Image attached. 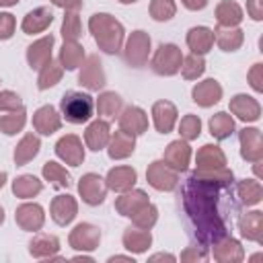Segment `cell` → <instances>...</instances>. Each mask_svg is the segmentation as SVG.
Instances as JSON below:
<instances>
[{
  "instance_id": "836d02e7",
  "label": "cell",
  "mask_w": 263,
  "mask_h": 263,
  "mask_svg": "<svg viewBox=\"0 0 263 263\" xmlns=\"http://www.w3.org/2000/svg\"><path fill=\"white\" fill-rule=\"evenodd\" d=\"M216 21L220 27H238L242 21V8L234 0H222L216 6Z\"/></svg>"
},
{
  "instance_id": "2e32d148",
  "label": "cell",
  "mask_w": 263,
  "mask_h": 263,
  "mask_svg": "<svg viewBox=\"0 0 263 263\" xmlns=\"http://www.w3.org/2000/svg\"><path fill=\"white\" fill-rule=\"evenodd\" d=\"M49 212H51V218H53L55 224L66 226V224H70V222L76 218V214H78V203H76V199H74L72 195H68V193H66V195H55L53 201H51Z\"/></svg>"
},
{
  "instance_id": "4fadbf2b",
  "label": "cell",
  "mask_w": 263,
  "mask_h": 263,
  "mask_svg": "<svg viewBox=\"0 0 263 263\" xmlns=\"http://www.w3.org/2000/svg\"><path fill=\"white\" fill-rule=\"evenodd\" d=\"M119 129L127 132V134H134V136H140L148 129V115L144 109L136 107V105H129L121 111L119 115Z\"/></svg>"
},
{
  "instance_id": "681fc988",
  "label": "cell",
  "mask_w": 263,
  "mask_h": 263,
  "mask_svg": "<svg viewBox=\"0 0 263 263\" xmlns=\"http://www.w3.org/2000/svg\"><path fill=\"white\" fill-rule=\"evenodd\" d=\"M23 107V101L12 90H0V111H16Z\"/></svg>"
},
{
  "instance_id": "7c38bea8",
  "label": "cell",
  "mask_w": 263,
  "mask_h": 263,
  "mask_svg": "<svg viewBox=\"0 0 263 263\" xmlns=\"http://www.w3.org/2000/svg\"><path fill=\"white\" fill-rule=\"evenodd\" d=\"M14 220L16 224L21 226V230H27V232H37L43 228V222H45V212L39 203H23L16 208L14 212Z\"/></svg>"
},
{
  "instance_id": "e7e4bbea",
  "label": "cell",
  "mask_w": 263,
  "mask_h": 263,
  "mask_svg": "<svg viewBox=\"0 0 263 263\" xmlns=\"http://www.w3.org/2000/svg\"><path fill=\"white\" fill-rule=\"evenodd\" d=\"M121 4H132V2H136V0H119Z\"/></svg>"
},
{
  "instance_id": "83f0119b",
  "label": "cell",
  "mask_w": 263,
  "mask_h": 263,
  "mask_svg": "<svg viewBox=\"0 0 263 263\" xmlns=\"http://www.w3.org/2000/svg\"><path fill=\"white\" fill-rule=\"evenodd\" d=\"M109 138H111V129H109V123L103 121V119H97V121L88 123V127L84 132V142L95 152L103 150L109 144Z\"/></svg>"
},
{
  "instance_id": "680465c9",
  "label": "cell",
  "mask_w": 263,
  "mask_h": 263,
  "mask_svg": "<svg viewBox=\"0 0 263 263\" xmlns=\"http://www.w3.org/2000/svg\"><path fill=\"white\" fill-rule=\"evenodd\" d=\"M115 261H127V263H134V259L127 257V255H113V257H109V263H115Z\"/></svg>"
},
{
  "instance_id": "ffe728a7",
  "label": "cell",
  "mask_w": 263,
  "mask_h": 263,
  "mask_svg": "<svg viewBox=\"0 0 263 263\" xmlns=\"http://www.w3.org/2000/svg\"><path fill=\"white\" fill-rule=\"evenodd\" d=\"M191 97L199 107H212L222 99V86L218 80L208 78V80H201L193 86Z\"/></svg>"
},
{
  "instance_id": "f546056e",
  "label": "cell",
  "mask_w": 263,
  "mask_h": 263,
  "mask_svg": "<svg viewBox=\"0 0 263 263\" xmlns=\"http://www.w3.org/2000/svg\"><path fill=\"white\" fill-rule=\"evenodd\" d=\"M197 168H220L226 166V154L216 144H203L195 154Z\"/></svg>"
},
{
  "instance_id": "4316f807",
  "label": "cell",
  "mask_w": 263,
  "mask_h": 263,
  "mask_svg": "<svg viewBox=\"0 0 263 263\" xmlns=\"http://www.w3.org/2000/svg\"><path fill=\"white\" fill-rule=\"evenodd\" d=\"M214 41L224 51H236L245 41V31L240 27H216L214 29Z\"/></svg>"
},
{
  "instance_id": "ee69618b",
  "label": "cell",
  "mask_w": 263,
  "mask_h": 263,
  "mask_svg": "<svg viewBox=\"0 0 263 263\" xmlns=\"http://www.w3.org/2000/svg\"><path fill=\"white\" fill-rule=\"evenodd\" d=\"M205 70V60L199 53H189L181 62V74L185 80H197Z\"/></svg>"
},
{
  "instance_id": "277c9868",
  "label": "cell",
  "mask_w": 263,
  "mask_h": 263,
  "mask_svg": "<svg viewBox=\"0 0 263 263\" xmlns=\"http://www.w3.org/2000/svg\"><path fill=\"white\" fill-rule=\"evenodd\" d=\"M183 53L175 43H162L154 58H152V70L160 76H175L181 70Z\"/></svg>"
},
{
  "instance_id": "f1b7e54d",
  "label": "cell",
  "mask_w": 263,
  "mask_h": 263,
  "mask_svg": "<svg viewBox=\"0 0 263 263\" xmlns=\"http://www.w3.org/2000/svg\"><path fill=\"white\" fill-rule=\"evenodd\" d=\"M187 45L191 53H208L214 45V31L210 27H193L187 31Z\"/></svg>"
},
{
  "instance_id": "db71d44e",
  "label": "cell",
  "mask_w": 263,
  "mask_h": 263,
  "mask_svg": "<svg viewBox=\"0 0 263 263\" xmlns=\"http://www.w3.org/2000/svg\"><path fill=\"white\" fill-rule=\"evenodd\" d=\"M247 12L253 21L263 18V0H247Z\"/></svg>"
},
{
  "instance_id": "816d5d0a",
  "label": "cell",
  "mask_w": 263,
  "mask_h": 263,
  "mask_svg": "<svg viewBox=\"0 0 263 263\" xmlns=\"http://www.w3.org/2000/svg\"><path fill=\"white\" fill-rule=\"evenodd\" d=\"M247 78H249V84L253 86V90L263 92V64H253Z\"/></svg>"
},
{
  "instance_id": "91938a15",
  "label": "cell",
  "mask_w": 263,
  "mask_h": 263,
  "mask_svg": "<svg viewBox=\"0 0 263 263\" xmlns=\"http://www.w3.org/2000/svg\"><path fill=\"white\" fill-rule=\"evenodd\" d=\"M74 261H88V263H92V257H86V255H76V257H74Z\"/></svg>"
},
{
  "instance_id": "8fae6325",
  "label": "cell",
  "mask_w": 263,
  "mask_h": 263,
  "mask_svg": "<svg viewBox=\"0 0 263 263\" xmlns=\"http://www.w3.org/2000/svg\"><path fill=\"white\" fill-rule=\"evenodd\" d=\"M240 140V156L249 162H257L263 158V136L257 127H245L238 134Z\"/></svg>"
},
{
  "instance_id": "ab89813d",
  "label": "cell",
  "mask_w": 263,
  "mask_h": 263,
  "mask_svg": "<svg viewBox=\"0 0 263 263\" xmlns=\"http://www.w3.org/2000/svg\"><path fill=\"white\" fill-rule=\"evenodd\" d=\"M236 193L240 197V201L245 205H257L261 199H263V187L257 179H245V181H238L236 185Z\"/></svg>"
},
{
  "instance_id": "cb8c5ba5",
  "label": "cell",
  "mask_w": 263,
  "mask_h": 263,
  "mask_svg": "<svg viewBox=\"0 0 263 263\" xmlns=\"http://www.w3.org/2000/svg\"><path fill=\"white\" fill-rule=\"evenodd\" d=\"M136 179H138V173L132 168V166H113L109 173H107V189H113V191H129L134 185H136Z\"/></svg>"
},
{
  "instance_id": "f35d334b",
  "label": "cell",
  "mask_w": 263,
  "mask_h": 263,
  "mask_svg": "<svg viewBox=\"0 0 263 263\" xmlns=\"http://www.w3.org/2000/svg\"><path fill=\"white\" fill-rule=\"evenodd\" d=\"M41 189H43V183L35 175H21L12 181V193L21 199L35 197L37 193H41Z\"/></svg>"
},
{
  "instance_id": "f5cc1de1",
  "label": "cell",
  "mask_w": 263,
  "mask_h": 263,
  "mask_svg": "<svg viewBox=\"0 0 263 263\" xmlns=\"http://www.w3.org/2000/svg\"><path fill=\"white\" fill-rule=\"evenodd\" d=\"M208 255L203 249H197V247H187L183 253H181V261H203Z\"/></svg>"
},
{
  "instance_id": "44dd1931",
  "label": "cell",
  "mask_w": 263,
  "mask_h": 263,
  "mask_svg": "<svg viewBox=\"0 0 263 263\" xmlns=\"http://www.w3.org/2000/svg\"><path fill=\"white\" fill-rule=\"evenodd\" d=\"M134 148H136V136H134V134H127V132H123V129H117V132L109 138L107 154H109V158H113V160H121V158L132 156Z\"/></svg>"
},
{
  "instance_id": "d6986e66",
  "label": "cell",
  "mask_w": 263,
  "mask_h": 263,
  "mask_svg": "<svg viewBox=\"0 0 263 263\" xmlns=\"http://www.w3.org/2000/svg\"><path fill=\"white\" fill-rule=\"evenodd\" d=\"M214 259L220 263H240L245 259V251L240 242L232 236H222L218 242H214Z\"/></svg>"
},
{
  "instance_id": "8992f818",
  "label": "cell",
  "mask_w": 263,
  "mask_h": 263,
  "mask_svg": "<svg viewBox=\"0 0 263 263\" xmlns=\"http://www.w3.org/2000/svg\"><path fill=\"white\" fill-rule=\"evenodd\" d=\"M146 179L158 191H173L179 183V173L173 166H168L164 160H154L148 164Z\"/></svg>"
},
{
  "instance_id": "3957f363",
  "label": "cell",
  "mask_w": 263,
  "mask_h": 263,
  "mask_svg": "<svg viewBox=\"0 0 263 263\" xmlns=\"http://www.w3.org/2000/svg\"><path fill=\"white\" fill-rule=\"evenodd\" d=\"M60 107H62V115L66 117V121H70V123H84V121H88L92 117L95 103H92L90 95L78 92V90H70V92H66L62 97Z\"/></svg>"
},
{
  "instance_id": "9a60e30c",
  "label": "cell",
  "mask_w": 263,
  "mask_h": 263,
  "mask_svg": "<svg viewBox=\"0 0 263 263\" xmlns=\"http://www.w3.org/2000/svg\"><path fill=\"white\" fill-rule=\"evenodd\" d=\"M168 166H173L177 173L185 171L189 166L191 160V146L187 144V140H175L164 148V158H162Z\"/></svg>"
},
{
  "instance_id": "d4e9b609",
  "label": "cell",
  "mask_w": 263,
  "mask_h": 263,
  "mask_svg": "<svg viewBox=\"0 0 263 263\" xmlns=\"http://www.w3.org/2000/svg\"><path fill=\"white\" fill-rule=\"evenodd\" d=\"M51 21H53V12L47 6H39V8H35V10H31V12L25 14V18L21 23V29L27 35L41 33V31H45L51 25Z\"/></svg>"
},
{
  "instance_id": "603a6c76",
  "label": "cell",
  "mask_w": 263,
  "mask_h": 263,
  "mask_svg": "<svg viewBox=\"0 0 263 263\" xmlns=\"http://www.w3.org/2000/svg\"><path fill=\"white\" fill-rule=\"evenodd\" d=\"M148 203V195H146V191H142V189H129V191H123L117 199H115V210H117V214H121V216H127V218H132L142 205H146Z\"/></svg>"
},
{
  "instance_id": "7bdbcfd3",
  "label": "cell",
  "mask_w": 263,
  "mask_h": 263,
  "mask_svg": "<svg viewBox=\"0 0 263 263\" xmlns=\"http://www.w3.org/2000/svg\"><path fill=\"white\" fill-rule=\"evenodd\" d=\"M27 123V111L25 107L16 109V111H8L6 115L0 117V132H4L6 136H14L18 134Z\"/></svg>"
},
{
  "instance_id": "1f68e13d",
  "label": "cell",
  "mask_w": 263,
  "mask_h": 263,
  "mask_svg": "<svg viewBox=\"0 0 263 263\" xmlns=\"http://www.w3.org/2000/svg\"><path fill=\"white\" fill-rule=\"evenodd\" d=\"M121 240H123V247L129 253H144L152 245V234H150L148 228H138V226L132 228L129 226V228H125Z\"/></svg>"
},
{
  "instance_id": "60d3db41",
  "label": "cell",
  "mask_w": 263,
  "mask_h": 263,
  "mask_svg": "<svg viewBox=\"0 0 263 263\" xmlns=\"http://www.w3.org/2000/svg\"><path fill=\"white\" fill-rule=\"evenodd\" d=\"M41 173H43V179L49 181L53 187H58V189H68V187H70L72 177H70V173H68L62 164L49 160V162L43 164V171H41Z\"/></svg>"
},
{
  "instance_id": "c3c4849f",
  "label": "cell",
  "mask_w": 263,
  "mask_h": 263,
  "mask_svg": "<svg viewBox=\"0 0 263 263\" xmlns=\"http://www.w3.org/2000/svg\"><path fill=\"white\" fill-rule=\"evenodd\" d=\"M179 134H181V138L187 140V142L197 140L199 134H201V119H199L197 115H191V113L185 115V117L181 119V123H179Z\"/></svg>"
},
{
  "instance_id": "d590c367",
  "label": "cell",
  "mask_w": 263,
  "mask_h": 263,
  "mask_svg": "<svg viewBox=\"0 0 263 263\" xmlns=\"http://www.w3.org/2000/svg\"><path fill=\"white\" fill-rule=\"evenodd\" d=\"M84 62V47L78 41H64L60 49V64L64 70H76Z\"/></svg>"
},
{
  "instance_id": "74e56055",
  "label": "cell",
  "mask_w": 263,
  "mask_h": 263,
  "mask_svg": "<svg viewBox=\"0 0 263 263\" xmlns=\"http://www.w3.org/2000/svg\"><path fill=\"white\" fill-rule=\"evenodd\" d=\"M121 107H123V101L115 90H105L97 99V111L105 119H113L115 115H119Z\"/></svg>"
},
{
  "instance_id": "6125c7cd",
  "label": "cell",
  "mask_w": 263,
  "mask_h": 263,
  "mask_svg": "<svg viewBox=\"0 0 263 263\" xmlns=\"http://www.w3.org/2000/svg\"><path fill=\"white\" fill-rule=\"evenodd\" d=\"M4 183H6V173H4V171H0V189L4 187Z\"/></svg>"
},
{
  "instance_id": "bcb514c9",
  "label": "cell",
  "mask_w": 263,
  "mask_h": 263,
  "mask_svg": "<svg viewBox=\"0 0 263 263\" xmlns=\"http://www.w3.org/2000/svg\"><path fill=\"white\" fill-rule=\"evenodd\" d=\"M156 220H158V208L154 205V203H146V205H142L134 216H132V222H134V226H138V228H152L154 224H156Z\"/></svg>"
},
{
  "instance_id": "f907efd6",
  "label": "cell",
  "mask_w": 263,
  "mask_h": 263,
  "mask_svg": "<svg viewBox=\"0 0 263 263\" xmlns=\"http://www.w3.org/2000/svg\"><path fill=\"white\" fill-rule=\"evenodd\" d=\"M16 21L10 12H0V39H10L14 33Z\"/></svg>"
},
{
  "instance_id": "b9f144b4",
  "label": "cell",
  "mask_w": 263,
  "mask_h": 263,
  "mask_svg": "<svg viewBox=\"0 0 263 263\" xmlns=\"http://www.w3.org/2000/svg\"><path fill=\"white\" fill-rule=\"evenodd\" d=\"M232 132H234V119L226 111H220L210 119V134L216 140H226L230 138Z\"/></svg>"
},
{
  "instance_id": "ba28073f",
  "label": "cell",
  "mask_w": 263,
  "mask_h": 263,
  "mask_svg": "<svg viewBox=\"0 0 263 263\" xmlns=\"http://www.w3.org/2000/svg\"><path fill=\"white\" fill-rule=\"evenodd\" d=\"M68 242L72 249L76 251H95L101 242V230L95 226V224H88V222H80L72 228L70 236H68Z\"/></svg>"
},
{
  "instance_id": "f6af8a7d",
  "label": "cell",
  "mask_w": 263,
  "mask_h": 263,
  "mask_svg": "<svg viewBox=\"0 0 263 263\" xmlns=\"http://www.w3.org/2000/svg\"><path fill=\"white\" fill-rule=\"evenodd\" d=\"M80 35H82V25H80L78 12L66 10V16L62 21V37H64V41H78Z\"/></svg>"
},
{
  "instance_id": "ac0fdd59",
  "label": "cell",
  "mask_w": 263,
  "mask_h": 263,
  "mask_svg": "<svg viewBox=\"0 0 263 263\" xmlns=\"http://www.w3.org/2000/svg\"><path fill=\"white\" fill-rule=\"evenodd\" d=\"M33 127H35V132H39L43 136H51L53 132H58L62 127V117L55 111V107L43 105L33 115Z\"/></svg>"
},
{
  "instance_id": "e575fe53",
  "label": "cell",
  "mask_w": 263,
  "mask_h": 263,
  "mask_svg": "<svg viewBox=\"0 0 263 263\" xmlns=\"http://www.w3.org/2000/svg\"><path fill=\"white\" fill-rule=\"evenodd\" d=\"M39 148H41L39 136H35V134L23 136V140H21V142L16 144V148H14V162H16V166H23V164H27L29 160H33V158L39 154Z\"/></svg>"
},
{
  "instance_id": "d6a6232c",
  "label": "cell",
  "mask_w": 263,
  "mask_h": 263,
  "mask_svg": "<svg viewBox=\"0 0 263 263\" xmlns=\"http://www.w3.org/2000/svg\"><path fill=\"white\" fill-rule=\"evenodd\" d=\"M60 251V240L53 234H37L29 242V253L35 259H49Z\"/></svg>"
},
{
  "instance_id": "11a10c76",
  "label": "cell",
  "mask_w": 263,
  "mask_h": 263,
  "mask_svg": "<svg viewBox=\"0 0 263 263\" xmlns=\"http://www.w3.org/2000/svg\"><path fill=\"white\" fill-rule=\"evenodd\" d=\"M51 4H55L58 8H64V10H72V12H78L82 8V0H49Z\"/></svg>"
},
{
  "instance_id": "7a4b0ae2",
  "label": "cell",
  "mask_w": 263,
  "mask_h": 263,
  "mask_svg": "<svg viewBox=\"0 0 263 263\" xmlns=\"http://www.w3.org/2000/svg\"><path fill=\"white\" fill-rule=\"evenodd\" d=\"M88 29H90L99 49H103L105 53H117L121 49L125 31H123V25L115 16H111L107 12H97L90 16Z\"/></svg>"
},
{
  "instance_id": "52a82bcc",
  "label": "cell",
  "mask_w": 263,
  "mask_h": 263,
  "mask_svg": "<svg viewBox=\"0 0 263 263\" xmlns=\"http://www.w3.org/2000/svg\"><path fill=\"white\" fill-rule=\"evenodd\" d=\"M78 193L82 197L84 203L88 205H99L105 201L107 195V183L103 177H99L97 173H86L80 177L78 181Z\"/></svg>"
},
{
  "instance_id": "6da1fadb",
  "label": "cell",
  "mask_w": 263,
  "mask_h": 263,
  "mask_svg": "<svg viewBox=\"0 0 263 263\" xmlns=\"http://www.w3.org/2000/svg\"><path fill=\"white\" fill-rule=\"evenodd\" d=\"M218 189L201 183L197 179H189L183 187V203L189 214V220L195 226V234L203 245H214L222 236H226V224L218 212L216 199Z\"/></svg>"
},
{
  "instance_id": "94428289",
  "label": "cell",
  "mask_w": 263,
  "mask_h": 263,
  "mask_svg": "<svg viewBox=\"0 0 263 263\" xmlns=\"http://www.w3.org/2000/svg\"><path fill=\"white\" fill-rule=\"evenodd\" d=\"M18 0H0V6H14Z\"/></svg>"
},
{
  "instance_id": "be15d7a7",
  "label": "cell",
  "mask_w": 263,
  "mask_h": 263,
  "mask_svg": "<svg viewBox=\"0 0 263 263\" xmlns=\"http://www.w3.org/2000/svg\"><path fill=\"white\" fill-rule=\"evenodd\" d=\"M4 222V210H2V205H0V224Z\"/></svg>"
},
{
  "instance_id": "484cf974",
  "label": "cell",
  "mask_w": 263,
  "mask_h": 263,
  "mask_svg": "<svg viewBox=\"0 0 263 263\" xmlns=\"http://www.w3.org/2000/svg\"><path fill=\"white\" fill-rule=\"evenodd\" d=\"M238 228H240V234L247 238V240H253V242H263V212L259 210H253V212H247L240 222H238Z\"/></svg>"
},
{
  "instance_id": "5b68a950",
  "label": "cell",
  "mask_w": 263,
  "mask_h": 263,
  "mask_svg": "<svg viewBox=\"0 0 263 263\" xmlns=\"http://www.w3.org/2000/svg\"><path fill=\"white\" fill-rule=\"evenodd\" d=\"M148 55H150V35L146 31H134L125 41V49H123L125 62L134 68H140L148 62Z\"/></svg>"
},
{
  "instance_id": "6f0895ef",
  "label": "cell",
  "mask_w": 263,
  "mask_h": 263,
  "mask_svg": "<svg viewBox=\"0 0 263 263\" xmlns=\"http://www.w3.org/2000/svg\"><path fill=\"white\" fill-rule=\"evenodd\" d=\"M150 261H175V255H171V253H156V255H152L150 257Z\"/></svg>"
},
{
  "instance_id": "9c48e42d",
  "label": "cell",
  "mask_w": 263,
  "mask_h": 263,
  "mask_svg": "<svg viewBox=\"0 0 263 263\" xmlns=\"http://www.w3.org/2000/svg\"><path fill=\"white\" fill-rule=\"evenodd\" d=\"M78 82L88 90H101L105 86V70H103L99 55L84 58L80 74H78Z\"/></svg>"
},
{
  "instance_id": "4dcf8cb0",
  "label": "cell",
  "mask_w": 263,
  "mask_h": 263,
  "mask_svg": "<svg viewBox=\"0 0 263 263\" xmlns=\"http://www.w3.org/2000/svg\"><path fill=\"white\" fill-rule=\"evenodd\" d=\"M193 179L201 181V183H208L216 189H224L232 183V171L226 168V166H220V168H195V173L191 175Z\"/></svg>"
},
{
  "instance_id": "e0dca14e",
  "label": "cell",
  "mask_w": 263,
  "mask_h": 263,
  "mask_svg": "<svg viewBox=\"0 0 263 263\" xmlns=\"http://www.w3.org/2000/svg\"><path fill=\"white\" fill-rule=\"evenodd\" d=\"M230 113L242 121H257L261 117V105L249 95H234L230 99Z\"/></svg>"
},
{
  "instance_id": "30bf717a",
  "label": "cell",
  "mask_w": 263,
  "mask_h": 263,
  "mask_svg": "<svg viewBox=\"0 0 263 263\" xmlns=\"http://www.w3.org/2000/svg\"><path fill=\"white\" fill-rule=\"evenodd\" d=\"M55 154L58 158H62L66 164L70 166H80L84 160V148H82V140L74 134L62 136L55 144Z\"/></svg>"
},
{
  "instance_id": "7402d4cb",
  "label": "cell",
  "mask_w": 263,
  "mask_h": 263,
  "mask_svg": "<svg viewBox=\"0 0 263 263\" xmlns=\"http://www.w3.org/2000/svg\"><path fill=\"white\" fill-rule=\"evenodd\" d=\"M53 35H45L37 41H33L29 47H27V62L33 70H39L45 62L51 60V49H53Z\"/></svg>"
},
{
  "instance_id": "9f6ffc18",
  "label": "cell",
  "mask_w": 263,
  "mask_h": 263,
  "mask_svg": "<svg viewBox=\"0 0 263 263\" xmlns=\"http://www.w3.org/2000/svg\"><path fill=\"white\" fill-rule=\"evenodd\" d=\"M181 2H183V6L189 8V10H201V8H205V4H208V0H181Z\"/></svg>"
},
{
  "instance_id": "7dc6e473",
  "label": "cell",
  "mask_w": 263,
  "mask_h": 263,
  "mask_svg": "<svg viewBox=\"0 0 263 263\" xmlns=\"http://www.w3.org/2000/svg\"><path fill=\"white\" fill-rule=\"evenodd\" d=\"M177 12L175 0H152L150 2V16L154 21H171Z\"/></svg>"
},
{
  "instance_id": "5bb4252c",
  "label": "cell",
  "mask_w": 263,
  "mask_h": 263,
  "mask_svg": "<svg viewBox=\"0 0 263 263\" xmlns=\"http://www.w3.org/2000/svg\"><path fill=\"white\" fill-rule=\"evenodd\" d=\"M177 115H179L177 107L171 101H156L152 105V121H154L156 132H160V134L173 132V127L177 123Z\"/></svg>"
},
{
  "instance_id": "8d00e7d4",
  "label": "cell",
  "mask_w": 263,
  "mask_h": 263,
  "mask_svg": "<svg viewBox=\"0 0 263 263\" xmlns=\"http://www.w3.org/2000/svg\"><path fill=\"white\" fill-rule=\"evenodd\" d=\"M62 74H64V68H62L60 60H53V58H51L49 62H45V64L39 68L37 86H39L41 90L51 88V86H55V84L62 80Z\"/></svg>"
}]
</instances>
